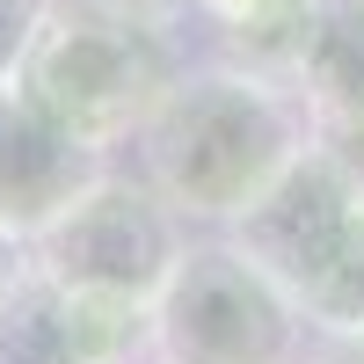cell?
<instances>
[{
	"instance_id": "8",
	"label": "cell",
	"mask_w": 364,
	"mask_h": 364,
	"mask_svg": "<svg viewBox=\"0 0 364 364\" xmlns=\"http://www.w3.org/2000/svg\"><path fill=\"white\" fill-rule=\"evenodd\" d=\"M291 87L306 95L314 132L364 117V0H314Z\"/></svg>"
},
{
	"instance_id": "9",
	"label": "cell",
	"mask_w": 364,
	"mask_h": 364,
	"mask_svg": "<svg viewBox=\"0 0 364 364\" xmlns=\"http://www.w3.org/2000/svg\"><path fill=\"white\" fill-rule=\"evenodd\" d=\"M291 306H299V321H306L314 336H328V343L364 336V211L350 219V233L336 240V255L291 291Z\"/></svg>"
},
{
	"instance_id": "11",
	"label": "cell",
	"mask_w": 364,
	"mask_h": 364,
	"mask_svg": "<svg viewBox=\"0 0 364 364\" xmlns=\"http://www.w3.org/2000/svg\"><path fill=\"white\" fill-rule=\"evenodd\" d=\"M277 8H314V0H197V15L233 22V15H277Z\"/></svg>"
},
{
	"instance_id": "1",
	"label": "cell",
	"mask_w": 364,
	"mask_h": 364,
	"mask_svg": "<svg viewBox=\"0 0 364 364\" xmlns=\"http://www.w3.org/2000/svg\"><path fill=\"white\" fill-rule=\"evenodd\" d=\"M314 139V109L291 80L219 58V66L175 73V87L139 132V161L175 219L233 226Z\"/></svg>"
},
{
	"instance_id": "14",
	"label": "cell",
	"mask_w": 364,
	"mask_h": 364,
	"mask_svg": "<svg viewBox=\"0 0 364 364\" xmlns=\"http://www.w3.org/2000/svg\"><path fill=\"white\" fill-rule=\"evenodd\" d=\"M321 139H328V146H336V154H343V161L364 175V117H350V124H328Z\"/></svg>"
},
{
	"instance_id": "2",
	"label": "cell",
	"mask_w": 364,
	"mask_h": 364,
	"mask_svg": "<svg viewBox=\"0 0 364 364\" xmlns=\"http://www.w3.org/2000/svg\"><path fill=\"white\" fill-rule=\"evenodd\" d=\"M175 22H146L102 0H44L37 37L22 58V87L37 95L58 124H73L87 146H124L146 132V117L161 109L175 87Z\"/></svg>"
},
{
	"instance_id": "7",
	"label": "cell",
	"mask_w": 364,
	"mask_h": 364,
	"mask_svg": "<svg viewBox=\"0 0 364 364\" xmlns=\"http://www.w3.org/2000/svg\"><path fill=\"white\" fill-rule=\"evenodd\" d=\"M102 175H109L102 146H87L73 124H58L22 80H0V226L15 240H37Z\"/></svg>"
},
{
	"instance_id": "4",
	"label": "cell",
	"mask_w": 364,
	"mask_h": 364,
	"mask_svg": "<svg viewBox=\"0 0 364 364\" xmlns=\"http://www.w3.org/2000/svg\"><path fill=\"white\" fill-rule=\"evenodd\" d=\"M175 255H182V219L168 211V197L146 175L139 182L102 175L73 211H58L29 240V262L44 277L80 284V291H117V299H139V306H154Z\"/></svg>"
},
{
	"instance_id": "15",
	"label": "cell",
	"mask_w": 364,
	"mask_h": 364,
	"mask_svg": "<svg viewBox=\"0 0 364 364\" xmlns=\"http://www.w3.org/2000/svg\"><path fill=\"white\" fill-rule=\"evenodd\" d=\"M328 364H364V336H350V343H336V350H328Z\"/></svg>"
},
{
	"instance_id": "12",
	"label": "cell",
	"mask_w": 364,
	"mask_h": 364,
	"mask_svg": "<svg viewBox=\"0 0 364 364\" xmlns=\"http://www.w3.org/2000/svg\"><path fill=\"white\" fill-rule=\"evenodd\" d=\"M22 277H29V240H15L8 226H0V299H8Z\"/></svg>"
},
{
	"instance_id": "10",
	"label": "cell",
	"mask_w": 364,
	"mask_h": 364,
	"mask_svg": "<svg viewBox=\"0 0 364 364\" xmlns=\"http://www.w3.org/2000/svg\"><path fill=\"white\" fill-rule=\"evenodd\" d=\"M37 15H44V0H0V80H22V58H29V37H37Z\"/></svg>"
},
{
	"instance_id": "6",
	"label": "cell",
	"mask_w": 364,
	"mask_h": 364,
	"mask_svg": "<svg viewBox=\"0 0 364 364\" xmlns=\"http://www.w3.org/2000/svg\"><path fill=\"white\" fill-rule=\"evenodd\" d=\"M139 357H154V306L139 299L58 284L37 262L0 299V364H139Z\"/></svg>"
},
{
	"instance_id": "13",
	"label": "cell",
	"mask_w": 364,
	"mask_h": 364,
	"mask_svg": "<svg viewBox=\"0 0 364 364\" xmlns=\"http://www.w3.org/2000/svg\"><path fill=\"white\" fill-rule=\"evenodd\" d=\"M102 8H124V15H146V22H182L197 0H102Z\"/></svg>"
},
{
	"instance_id": "3",
	"label": "cell",
	"mask_w": 364,
	"mask_h": 364,
	"mask_svg": "<svg viewBox=\"0 0 364 364\" xmlns=\"http://www.w3.org/2000/svg\"><path fill=\"white\" fill-rule=\"evenodd\" d=\"M299 336L291 291L233 240H182L154 291V364H291Z\"/></svg>"
},
{
	"instance_id": "5",
	"label": "cell",
	"mask_w": 364,
	"mask_h": 364,
	"mask_svg": "<svg viewBox=\"0 0 364 364\" xmlns=\"http://www.w3.org/2000/svg\"><path fill=\"white\" fill-rule=\"evenodd\" d=\"M357 211H364V175L328 139H314L306 154L233 219V248L255 269H269L284 291H299L328 255H336V240L350 233Z\"/></svg>"
}]
</instances>
